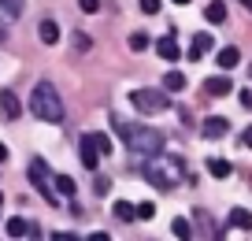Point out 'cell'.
Wrapping results in <instances>:
<instances>
[{"label": "cell", "mask_w": 252, "mask_h": 241, "mask_svg": "<svg viewBox=\"0 0 252 241\" xmlns=\"http://www.w3.org/2000/svg\"><path fill=\"white\" fill-rule=\"evenodd\" d=\"M111 126L123 134L126 145L134 148L137 156H156V152H163V134L152 130V126H130L126 119H119V115H111Z\"/></svg>", "instance_id": "obj_1"}, {"label": "cell", "mask_w": 252, "mask_h": 241, "mask_svg": "<svg viewBox=\"0 0 252 241\" xmlns=\"http://www.w3.org/2000/svg\"><path fill=\"white\" fill-rule=\"evenodd\" d=\"M141 174H145L156 189H174V186L182 182V174H186V164H182L178 156L156 152V156H149V164L141 167Z\"/></svg>", "instance_id": "obj_2"}, {"label": "cell", "mask_w": 252, "mask_h": 241, "mask_svg": "<svg viewBox=\"0 0 252 241\" xmlns=\"http://www.w3.org/2000/svg\"><path fill=\"white\" fill-rule=\"evenodd\" d=\"M30 111L41 119V123H63V101H60V89L52 82H37L30 93Z\"/></svg>", "instance_id": "obj_3"}, {"label": "cell", "mask_w": 252, "mask_h": 241, "mask_svg": "<svg viewBox=\"0 0 252 241\" xmlns=\"http://www.w3.org/2000/svg\"><path fill=\"white\" fill-rule=\"evenodd\" d=\"M130 104H134L141 115H159V111L171 108L163 89H134V93H130Z\"/></svg>", "instance_id": "obj_4"}, {"label": "cell", "mask_w": 252, "mask_h": 241, "mask_svg": "<svg viewBox=\"0 0 252 241\" xmlns=\"http://www.w3.org/2000/svg\"><path fill=\"white\" fill-rule=\"evenodd\" d=\"M30 182H33V189H37V193L52 197V178H48L45 160H30Z\"/></svg>", "instance_id": "obj_5"}, {"label": "cell", "mask_w": 252, "mask_h": 241, "mask_svg": "<svg viewBox=\"0 0 252 241\" xmlns=\"http://www.w3.org/2000/svg\"><path fill=\"white\" fill-rule=\"evenodd\" d=\"M78 152H82V167H89V171H96V167H100V152H96L93 134H86V138L78 141Z\"/></svg>", "instance_id": "obj_6"}, {"label": "cell", "mask_w": 252, "mask_h": 241, "mask_svg": "<svg viewBox=\"0 0 252 241\" xmlns=\"http://www.w3.org/2000/svg\"><path fill=\"white\" fill-rule=\"evenodd\" d=\"M200 130H204V138H208V141H219V138H226V134H230V123H226L222 115H208Z\"/></svg>", "instance_id": "obj_7"}, {"label": "cell", "mask_w": 252, "mask_h": 241, "mask_svg": "<svg viewBox=\"0 0 252 241\" xmlns=\"http://www.w3.org/2000/svg\"><path fill=\"white\" fill-rule=\"evenodd\" d=\"M19 111H23L19 108V97L11 93V89H0V115L11 123V119H19Z\"/></svg>", "instance_id": "obj_8"}, {"label": "cell", "mask_w": 252, "mask_h": 241, "mask_svg": "<svg viewBox=\"0 0 252 241\" xmlns=\"http://www.w3.org/2000/svg\"><path fill=\"white\" fill-rule=\"evenodd\" d=\"M156 52L163 56L167 63H174V60H178V56H182V48H178V41H174V34H163V37L156 41Z\"/></svg>", "instance_id": "obj_9"}, {"label": "cell", "mask_w": 252, "mask_h": 241, "mask_svg": "<svg viewBox=\"0 0 252 241\" xmlns=\"http://www.w3.org/2000/svg\"><path fill=\"white\" fill-rule=\"evenodd\" d=\"M23 15V0H0V23H15Z\"/></svg>", "instance_id": "obj_10"}, {"label": "cell", "mask_w": 252, "mask_h": 241, "mask_svg": "<svg viewBox=\"0 0 252 241\" xmlns=\"http://www.w3.org/2000/svg\"><path fill=\"white\" fill-rule=\"evenodd\" d=\"M208 48H215L212 34H197V37H193V48H189V60H200V56H208Z\"/></svg>", "instance_id": "obj_11"}, {"label": "cell", "mask_w": 252, "mask_h": 241, "mask_svg": "<svg viewBox=\"0 0 252 241\" xmlns=\"http://www.w3.org/2000/svg\"><path fill=\"white\" fill-rule=\"evenodd\" d=\"M204 19L212 26H222V23H226V4H222V0H212V4L204 8Z\"/></svg>", "instance_id": "obj_12"}, {"label": "cell", "mask_w": 252, "mask_h": 241, "mask_svg": "<svg viewBox=\"0 0 252 241\" xmlns=\"http://www.w3.org/2000/svg\"><path fill=\"white\" fill-rule=\"evenodd\" d=\"M230 89H234V86H230V78H208V82H204V93L208 97H226Z\"/></svg>", "instance_id": "obj_13"}, {"label": "cell", "mask_w": 252, "mask_h": 241, "mask_svg": "<svg viewBox=\"0 0 252 241\" xmlns=\"http://www.w3.org/2000/svg\"><path fill=\"white\" fill-rule=\"evenodd\" d=\"M37 37L45 41V45H56V41H60V26H56L52 19H45V23L37 26Z\"/></svg>", "instance_id": "obj_14"}, {"label": "cell", "mask_w": 252, "mask_h": 241, "mask_svg": "<svg viewBox=\"0 0 252 241\" xmlns=\"http://www.w3.org/2000/svg\"><path fill=\"white\" fill-rule=\"evenodd\" d=\"M215 60H219V67L222 70H230V67H237V63H241V52H237V48H219V56H215Z\"/></svg>", "instance_id": "obj_15"}, {"label": "cell", "mask_w": 252, "mask_h": 241, "mask_svg": "<svg viewBox=\"0 0 252 241\" xmlns=\"http://www.w3.org/2000/svg\"><path fill=\"white\" fill-rule=\"evenodd\" d=\"M230 226H237V230H252V211L249 208H234V211H230Z\"/></svg>", "instance_id": "obj_16"}, {"label": "cell", "mask_w": 252, "mask_h": 241, "mask_svg": "<svg viewBox=\"0 0 252 241\" xmlns=\"http://www.w3.org/2000/svg\"><path fill=\"white\" fill-rule=\"evenodd\" d=\"M4 230H8V238H30V223H26V219H8V226H4Z\"/></svg>", "instance_id": "obj_17"}, {"label": "cell", "mask_w": 252, "mask_h": 241, "mask_svg": "<svg viewBox=\"0 0 252 241\" xmlns=\"http://www.w3.org/2000/svg\"><path fill=\"white\" fill-rule=\"evenodd\" d=\"M111 211H115V219H123V223H134V219H137V208L130 201H115V208H111Z\"/></svg>", "instance_id": "obj_18"}, {"label": "cell", "mask_w": 252, "mask_h": 241, "mask_svg": "<svg viewBox=\"0 0 252 241\" xmlns=\"http://www.w3.org/2000/svg\"><path fill=\"white\" fill-rule=\"evenodd\" d=\"M52 189H56V193H63V197H71L78 186H74L71 174H56V178H52Z\"/></svg>", "instance_id": "obj_19"}, {"label": "cell", "mask_w": 252, "mask_h": 241, "mask_svg": "<svg viewBox=\"0 0 252 241\" xmlns=\"http://www.w3.org/2000/svg\"><path fill=\"white\" fill-rule=\"evenodd\" d=\"M163 86L171 89V93H182V89H186V74H182V70H171V74L163 78Z\"/></svg>", "instance_id": "obj_20"}, {"label": "cell", "mask_w": 252, "mask_h": 241, "mask_svg": "<svg viewBox=\"0 0 252 241\" xmlns=\"http://www.w3.org/2000/svg\"><path fill=\"white\" fill-rule=\"evenodd\" d=\"M208 171H212V178H230L234 167H230L226 160H208Z\"/></svg>", "instance_id": "obj_21"}, {"label": "cell", "mask_w": 252, "mask_h": 241, "mask_svg": "<svg viewBox=\"0 0 252 241\" xmlns=\"http://www.w3.org/2000/svg\"><path fill=\"white\" fill-rule=\"evenodd\" d=\"M171 234H174V238H193V226H189V219H174V223H171Z\"/></svg>", "instance_id": "obj_22"}, {"label": "cell", "mask_w": 252, "mask_h": 241, "mask_svg": "<svg viewBox=\"0 0 252 241\" xmlns=\"http://www.w3.org/2000/svg\"><path fill=\"white\" fill-rule=\"evenodd\" d=\"M130 48H134V52H141V48H149V34H130Z\"/></svg>", "instance_id": "obj_23"}, {"label": "cell", "mask_w": 252, "mask_h": 241, "mask_svg": "<svg viewBox=\"0 0 252 241\" xmlns=\"http://www.w3.org/2000/svg\"><path fill=\"white\" fill-rule=\"evenodd\" d=\"M93 141H96V152H100V156H111V138H104V134H93Z\"/></svg>", "instance_id": "obj_24"}, {"label": "cell", "mask_w": 252, "mask_h": 241, "mask_svg": "<svg viewBox=\"0 0 252 241\" xmlns=\"http://www.w3.org/2000/svg\"><path fill=\"white\" fill-rule=\"evenodd\" d=\"M78 8H82V11H86V15H93V11H96V8H100V0H78Z\"/></svg>", "instance_id": "obj_25"}, {"label": "cell", "mask_w": 252, "mask_h": 241, "mask_svg": "<svg viewBox=\"0 0 252 241\" xmlns=\"http://www.w3.org/2000/svg\"><path fill=\"white\" fill-rule=\"evenodd\" d=\"M141 11H145V15H156V11H159V0H141Z\"/></svg>", "instance_id": "obj_26"}, {"label": "cell", "mask_w": 252, "mask_h": 241, "mask_svg": "<svg viewBox=\"0 0 252 241\" xmlns=\"http://www.w3.org/2000/svg\"><path fill=\"white\" fill-rule=\"evenodd\" d=\"M74 48H78V52H86V48H89V34H74Z\"/></svg>", "instance_id": "obj_27"}, {"label": "cell", "mask_w": 252, "mask_h": 241, "mask_svg": "<svg viewBox=\"0 0 252 241\" xmlns=\"http://www.w3.org/2000/svg\"><path fill=\"white\" fill-rule=\"evenodd\" d=\"M156 215V208H152V204H137V219H152Z\"/></svg>", "instance_id": "obj_28"}, {"label": "cell", "mask_w": 252, "mask_h": 241, "mask_svg": "<svg viewBox=\"0 0 252 241\" xmlns=\"http://www.w3.org/2000/svg\"><path fill=\"white\" fill-rule=\"evenodd\" d=\"M241 145H245V148H252V126H245V134H241Z\"/></svg>", "instance_id": "obj_29"}, {"label": "cell", "mask_w": 252, "mask_h": 241, "mask_svg": "<svg viewBox=\"0 0 252 241\" xmlns=\"http://www.w3.org/2000/svg\"><path fill=\"white\" fill-rule=\"evenodd\" d=\"M241 104H245V108H252V89H241Z\"/></svg>", "instance_id": "obj_30"}, {"label": "cell", "mask_w": 252, "mask_h": 241, "mask_svg": "<svg viewBox=\"0 0 252 241\" xmlns=\"http://www.w3.org/2000/svg\"><path fill=\"white\" fill-rule=\"evenodd\" d=\"M4 160H8V145H0V164H4Z\"/></svg>", "instance_id": "obj_31"}, {"label": "cell", "mask_w": 252, "mask_h": 241, "mask_svg": "<svg viewBox=\"0 0 252 241\" xmlns=\"http://www.w3.org/2000/svg\"><path fill=\"white\" fill-rule=\"evenodd\" d=\"M241 4H245V8H249V11H252V0H241Z\"/></svg>", "instance_id": "obj_32"}, {"label": "cell", "mask_w": 252, "mask_h": 241, "mask_svg": "<svg viewBox=\"0 0 252 241\" xmlns=\"http://www.w3.org/2000/svg\"><path fill=\"white\" fill-rule=\"evenodd\" d=\"M174 4H189V0H174Z\"/></svg>", "instance_id": "obj_33"}, {"label": "cell", "mask_w": 252, "mask_h": 241, "mask_svg": "<svg viewBox=\"0 0 252 241\" xmlns=\"http://www.w3.org/2000/svg\"><path fill=\"white\" fill-rule=\"evenodd\" d=\"M0 208H4V193H0Z\"/></svg>", "instance_id": "obj_34"}, {"label": "cell", "mask_w": 252, "mask_h": 241, "mask_svg": "<svg viewBox=\"0 0 252 241\" xmlns=\"http://www.w3.org/2000/svg\"><path fill=\"white\" fill-rule=\"evenodd\" d=\"M249 74H252V67H249Z\"/></svg>", "instance_id": "obj_35"}]
</instances>
